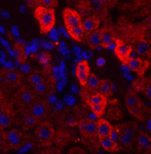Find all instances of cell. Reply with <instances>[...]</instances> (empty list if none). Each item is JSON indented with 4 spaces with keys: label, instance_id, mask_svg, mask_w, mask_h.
I'll use <instances>...</instances> for the list:
<instances>
[{
    "label": "cell",
    "instance_id": "obj_35",
    "mask_svg": "<svg viewBox=\"0 0 151 154\" xmlns=\"http://www.w3.org/2000/svg\"><path fill=\"white\" fill-rule=\"evenodd\" d=\"M35 58L40 62L45 67H49L51 63V56L47 52H40L35 56Z\"/></svg>",
    "mask_w": 151,
    "mask_h": 154
},
{
    "label": "cell",
    "instance_id": "obj_3",
    "mask_svg": "<svg viewBox=\"0 0 151 154\" xmlns=\"http://www.w3.org/2000/svg\"><path fill=\"white\" fill-rule=\"evenodd\" d=\"M34 17L38 21L40 32L44 34L49 32L56 24V14L53 9L38 6L34 10Z\"/></svg>",
    "mask_w": 151,
    "mask_h": 154
},
{
    "label": "cell",
    "instance_id": "obj_26",
    "mask_svg": "<svg viewBox=\"0 0 151 154\" xmlns=\"http://www.w3.org/2000/svg\"><path fill=\"white\" fill-rule=\"evenodd\" d=\"M113 83L108 79L100 80V85L98 88V93L106 97L107 99L110 98L113 95Z\"/></svg>",
    "mask_w": 151,
    "mask_h": 154
},
{
    "label": "cell",
    "instance_id": "obj_17",
    "mask_svg": "<svg viewBox=\"0 0 151 154\" xmlns=\"http://www.w3.org/2000/svg\"><path fill=\"white\" fill-rule=\"evenodd\" d=\"M99 85H100V79L95 74H90L88 77L86 85L83 87V88H85V90L87 91V93L89 94L88 99L90 96H92L93 94L98 92Z\"/></svg>",
    "mask_w": 151,
    "mask_h": 154
},
{
    "label": "cell",
    "instance_id": "obj_28",
    "mask_svg": "<svg viewBox=\"0 0 151 154\" xmlns=\"http://www.w3.org/2000/svg\"><path fill=\"white\" fill-rule=\"evenodd\" d=\"M125 103H126L127 108L143 104L142 101L140 100V99L138 97V95L136 94V92L134 91H129L126 93V95H125Z\"/></svg>",
    "mask_w": 151,
    "mask_h": 154
},
{
    "label": "cell",
    "instance_id": "obj_11",
    "mask_svg": "<svg viewBox=\"0 0 151 154\" xmlns=\"http://www.w3.org/2000/svg\"><path fill=\"white\" fill-rule=\"evenodd\" d=\"M126 65L131 71L137 73L140 76H144L150 64L149 61L144 60L140 57H130Z\"/></svg>",
    "mask_w": 151,
    "mask_h": 154
},
{
    "label": "cell",
    "instance_id": "obj_6",
    "mask_svg": "<svg viewBox=\"0 0 151 154\" xmlns=\"http://www.w3.org/2000/svg\"><path fill=\"white\" fill-rule=\"evenodd\" d=\"M16 110L18 116V125L22 127L23 131H28L32 129L39 123L29 108H20L16 109Z\"/></svg>",
    "mask_w": 151,
    "mask_h": 154
},
{
    "label": "cell",
    "instance_id": "obj_37",
    "mask_svg": "<svg viewBox=\"0 0 151 154\" xmlns=\"http://www.w3.org/2000/svg\"><path fill=\"white\" fill-rule=\"evenodd\" d=\"M58 5L57 0H40L38 1V6H43L47 9L55 10Z\"/></svg>",
    "mask_w": 151,
    "mask_h": 154
},
{
    "label": "cell",
    "instance_id": "obj_23",
    "mask_svg": "<svg viewBox=\"0 0 151 154\" xmlns=\"http://www.w3.org/2000/svg\"><path fill=\"white\" fill-rule=\"evenodd\" d=\"M98 141L100 143V145L103 147V149H105V151L108 152H117L120 150L119 144L110 135L99 138Z\"/></svg>",
    "mask_w": 151,
    "mask_h": 154
},
{
    "label": "cell",
    "instance_id": "obj_21",
    "mask_svg": "<svg viewBox=\"0 0 151 154\" xmlns=\"http://www.w3.org/2000/svg\"><path fill=\"white\" fill-rule=\"evenodd\" d=\"M5 70H6L7 79L14 91L23 85V76L19 72L14 69H5Z\"/></svg>",
    "mask_w": 151,
    "mask_h": 154
},
{
    "label": "cell",
    "instance_id": "obj_18",
    "mask_svg": "<svg viewBox=\"0 0 151 154\" xmlns=\"http://www.w3.org/2000/svg\"><path fill=\"white\" fill-rule=\"evenodd\" d=\"M100 24V21L98 17L95 16H89L87 17L82 22V27L85 32V35H90L94 32L98 30V26Z\"/></svg>",
    "mask_w": 151,
    "mask_h": 154
},
{
    "label": "cell",
    "instance_id": "obj_8",
    "mask_svg": "<svg viewBox=\"0 0 151 154\" xmlns=\"http://www.w3.org/2000/svg\"><path fill=\"white\" fill-rule=\"evenodd\" d=\"M75 140V133L71 127H60L59 130L56 132L55 138H54V143L61 148L64 146H66Z\"/></svg>",
    "mask_w": 151,
    "mask_h": 154
},
{
    "label": "cell",
    "instance_id": "obj_16",
    "mask_svg": "<svg viewBox=\"0 0 151 154\" xmlns=\"http://www.w3.org/2000/svg\"><path fill=\"white\" fill-rule=\"evenodd\" d=\"M115 127L117 128L118 131L130 135L131 137L134 138L135 140H136L137 134H139V132H140V130L139 128V125L136 123H133V122L122 123L121 125H115Z\"/></svg>",
    "mask_w": 151,
    "mask_h": 154
},
{
    "label": "cell",
    "instance_id": "obj_5",
    "mask_svg": "<svg viewBox=\"0 0 151 154\" xmlns=\"http://www.w3.org/2000/svg\"><path fill=\"white\" fill-rule=\"evenodd\" d=\"M29 109L32 113L36 116L39 123L42 121H48L52 114L51 106L47 98L43 97H37Z\"/></svg>",
    "mask_w": 151,
    "mask_h": 154
},
{
    "label": "cell",
    "instance_id": "obj_33",
    "mask_svg": "<svg viewBox=\"0 0 151 154\" xmlns=\"http://www.w3.org/2000/svg\"><path fill=\"white\" fill-rule=\"evenodd\" d=\"M88 105H96V104H107V99L101 95L100 93H95L87 99Z\"/></svg>",
    "mask_w": 151,
    "mask_h": 154
},
{
    "label": "cell",
    "instance_id": "obj_34",
    "mask_svg": "<svg viewBox=\"0 0 151 154\" xmlns=\"http://www.w3.org/2000/svg\"><path fill=\"white\" fill-rule=\"evenodd\" d=\"M14 50L16 53V57L18 58V60L21 63H24L27 60V57L25 54V48L23 44L20 43H16L14 45Z\"/></svg>",
    "mask_w": 151,
    "mask_h": 154
},
{
    "label": "cell",
    "instance_id": "obj_12",
    "mask_svg": "<svg viewBox=\"0 0 151 154\" xmlns=\"http://www.w3.org/2000/svg\"><path fill=\"white\" fill-rule=\"evenodd\" d=\"M114 43V53L116 57L119 60H121L123 64L126 65L128 59L131 57V53L132 50L131 47L121 39H115Z\"/></svg>",
    "mask_w": 151,
    "mask_h": 154
},
{
    "label": "cell",
    "instance_id": "obj_10",
    "mask_svg": "<svg viewBox=\"0 0 151 154\" xmlns=\"http://www.w3.org/2000/svg\"><path fill=\"white\" fill-rule=\"evenodd\" d=\"M38 97L47 98V96L53 94L56 90V85L53 78L48 75H44V80L39 84L32 87Z\"/></svg>",
    "mask_w": 151,
    "mask_h": 154
},
{
    "label": "cell",
    "instance_id": "obj_30",
    "mask_svg": "<svg viewBox=\"0 0 151 154\" xmlns=\"http://www.w3.org/2000/svg\"><path fill=\"white\" fill-rule=\"evenodd\" d=\"M150 82V79L146 78L144 76H140L138 79H136L133 82H132V88L134 90V91H138V92H143L146 86L148 85V83Z\"/></svg>",
    "mask_w": 151,
    "mask_h": 154
},
{
    "label": "cell",
    "instance_id": "obj_9",
    "mask_svg": "<svg viewBox=\"0 0 151 154\" xmlns=\"http://www.w3.org/2000/svg\"><path fill=\"white\" fill-rule=\"evenodd\" d=\"M6 140L10 149L18 150L23 147L26 142V135L19 129H12L5 132Z\"/></svg>",
    "mask_w": 151,
    "mask_h": 154
},
{
    "label": "cell",
    "instance_id": "obj_40",
    "mask_svg": "<svg viewBox=\"0 0 151 154\" xmlns=\"http://www.w3.org/2000/svg\"><path fill=\"white\" fill-rule=\"evenodd\" d=\"M68 153H70V154H86V152H85L83 149L80 148V147H74V148H72V149H70V150L68 151Z\"/></svg>",
    "mask_w": 151,
    "mask_h": 154
},
{
    "label": "cell",
    "instance_id": "obj_41",
    "mask_svg": "<svg viewBox=\"0 0 151 154\" xmlns=\"http://www.w3.org/2000/svg\"><path fill=\"white\" fill-rule=\"evenodd\" d=\"M151 84H150V82L148 83V85L146 86V88H145V90H144V93H145V95H146V97L149 99V100H150L151 99Z\"/></svg>",
    "mask_w": 151,
    "mask_h": 154
},
{
    "label": "cell",
    "instance_id": "obj_2",
    "mask_svg": "<svg viewBox=\"0 0 151 154\" xmlns=\"http://www.w3.org/2000/svg\"><path fill=\"white\" fill-rule=\"evenodd\" d=\"M33 88L27 84H23L17 89V91L11 97V100L16 109L20 108H30L32 103L37 98Z\"/></svg>",
    "mask_w": 151,
    "mask_h": 154
},
{
    "label": "cell",
    "instance_id": "obj_15",
    "mask_svg": "<svg viewBox=\"0 0 151 154\" xmlns=\"http://www.w3.org/2000/svg\"><path fill=\"white\" fill-rule=\"evenodd\" d=\"M136 143L138 144V148L140 152L149 153L151 150V138L149 134L145 132H139L136 137Z\"/></svg>",
    "mask_w": 151,
    "mask_h": 154
},
{
    "label": "cell",
    "instance_id": "obj_19",
    "mask_svg": "<svg viewBox=\"0 0 151 154\" xmlns=\"http://www.w3.org/2000/svg\"><path fill=\"white\" fill-rule=\"evenodd\" d=\"M99 35H100V40H101V46L103 48H109L115 41L114 33L112 31V29L108 27H103L99 31Z\"/></svg>",
    "mask_w": 151,
    "mask_h": 154
},
{
    "label": "cell",
    "instance_id": "obj_27",
    "mask_svg": "<svg viewBox=\"0 0 151 154\" xmlns=\"http://www.w3.org/2000/svg\"><path fill=\"white\" fill-rule=\"evenodd\" d=\"M127 109H128V111L130 112V114L133 116L135 118H137V119H139L140 121H143L145 119L147 109L145 108V106L143 104L134 106V107H129Z\"/></svg>",
    "mask_w": 151,
    "mask_h": 154
},
{
    "label": "cell",
    "instance_id": "obj_22",
    "mask_svg": "<svg viewBox=\"0 0 151 154\" xmlns=\"http://www.w3.org/2000/svg\"><path fill=\"white\" fill-rule=\"evenodd\" d=\"M98 128H97V133H98V138H102L105 136H108L111 134L113 125L104 118H99L98 121Z\"/></svg>",
    "mask_w": 151,
    "mask_h": 154
},
{
    "label": "cell",
    "instance_id": "obj_32",
    "mask_svg": "<svg viewBox=\"0 0 151 154\" xmlns=\"http://www.w3.org/2000/svg\"><path fill=\"white\" fill-rule=\"evenodd\" d=\"M88 45L91 49H96L101 45V40H100V35H99V31H96L93 33H91L89 38H88Z\"/></svg>",
    "mask_w": 151,
    "mask_h": 154
},
{
    "label": "cell",
    "instance_id": "obj_38",
    "mask_svg": "<svg viewBox=\"0 0 151 154\" xmlns=\"http://www.w3.org/2000/svg\"><path fill=\"white\" fill-rule=\"evenodd\" d=\"M0 146H1V152H7L10 149L7 140H6V136H5V131H4V129H1V135H0Z\"/></svg>",
    "mask_w": 151,
    "mask_h": 154
},
{
    "label": "cell",
    "instance_id": "obj_24",
    "mask_svg": "<svg viewBox=\"0 0 151 154\" xmlns=\"http://www.w3.org/2000/svg\"><path fill=\"white\" fill-rule=\"evenodd\" d=\"M115 126V125H114ZM116 128V127H115ZM117 129V128H116ZM117 134H118V137H117V142H119V143L121 144V147L122 148H126V149H131L133 146H134V143L136 142V140L132 137H131L130 135L124 134V133H122L120 131L117 130ZM120 147V149H121Z\"/></svg>",
    "mask_w": 151,
    "mask_h": 154
},
{
    "label": "cell",
    "instance_id": "obj_14",
    "mask_svg": "<svg viewBox=\"0 0 151 154\" xmlns=\"http://www.w3.org/2000/svg\"><path fill=\"white\" fill-rule=\"evenodd\" d=\"M89 75V66L88 62L86 60L79 62L76 66V77L78 78L82 87L86 85Z\"/></svg>",
    "mask_w": 151,
    "mask_h": 154
},
{
    "label": "cell",
    "instance_id": "obj_29",
    "mask_svg": "<svg viewBox=\"0 0 151 154\" xmlns=\"http://www.w3.org/2000/svg\"><path fill=\"white\" fill-rule=\"evenodd\" d=\"M66 30H67V32L69 33V35L77 41H82L85 37V32H84V30L82 27V23L80 25L74 26L73 28L66 29Z\"/></svg>",
    "mask_w": 151,
    "mask_h": 154
},
{
    "label": "cell",
    "instance_id": "obj_13",
    "mask_svg": "<svg viewBox=\"0 0 151 154\" xmlns=\"http://www.w3.org/2000/svg\"><path fill=\"white\" fill-rule=\"evenodd\" d=\"M63 17H64V21H65L66 29L73 28L74 26L80 25L82 23L81 17H80V14L76 10H74L69 7L64 9Z\"/></svg>",
    "mask_w": 151,
    "mask_h": 154
},
{
    "label": "cell",
    "instance_id": "obj_36",
    "mask_svg": "<svg viewBox=\"0 0 151 154\" xmlns=\"http://www.w3.org/2000/svg\"><path fill=\"white\" fill-rule=\"evenodd\" d=\"M89 108L91 111L94 113V115L99 118H101L105 115L107 104H96V105H89Z\"/></svg>",
    "mask_w": 151,
    "mask_h": 154
},
{
    "label": "cell",
    "instance_id": "obj_4",
    "mask_svg": "<svg viewBox=\"0 0 151 154\" xmlns=\"http://www.w3.org/2000/svg\"><path fill=\"white\" fill-rule=\"evenodd\" d=\"M56 131L49 121H42L38 124L35 129V135L38 138L40 146H49L54 143Z\"/></svg>",
    "mask_w": 151,
    "mask_h": 154
},
{
    "label": "cell",
    "instance_id": "obj_1",
    "mask_svg": "<svg viewBox=\"0 0 151 154\" xmlns=\"http://www.w3.org/2000/svg\"><path fill=\"white\" fill-rule=\"evenodd\" d=\"M18 125V116L15 106L11 97L0 94V126L1 129L10 128Z\"/></svg>",
    "mask_w": 151,
    "mask_h": 154
},
{
    "label": "cell",
    "instance_id": "obj_31",
    "mask_svg": "<svg viewBox=\"0 0 151 154\" xmlns=\"http://www.w3.org/2000/svg\"><path fill=\"white\" fill-rule=\"evenodd\" d=\"M43 80H44V75L38 71H34L27 77V83L32 87H34L39 84L40 82H42Z\"/></svg>",
    "mask_w": 151,
    "mask_h": 154
},
{
    "label": "cell",
    "instance_id": "obj_7",
    "mask_svg": "<svg viewBox=\"0 0 151 154\" xmlns=\"http://www.w3.org/2000/svg\"><path fill=\"white\" fill-rule=\"evenodd\" d=\"M77 125L84 138L88 140H95L98 137V123L94 119L82 117L79 120Z\"/></svg>",
    "mask_w": 151,
    "mask_h": 154
},
{
    "label": "cell",
    "instance_id": "obj_20",
    "mask_svg": "<svg viewBox=\"0 0 151 154\" xmlns=\"http://www.w3.org/2000/svg\"><path fill=\"white\" fill-rule=\"evenodd\" d=\"M105 113H106L107 119H110L113 121H119V120L122 119V117H123L122 109L120 107V105L117 104L116 102L115 103L111 102L107 112H105Z\"/></svg>",
    "mask_w": 151,
    "mask_h": 154
},
{
    "label": "cell",
    "instance_id": "obj_42",
    "mask_svg": "<svg viewBox=\"0 0 151 154\" xmlns=\"http://www.w3.org/2000/svg\"><path fill=\"white\" fill-rule=\"evenodd\" d=\"M104 64H105V59H103V58H98V61H97V65H98V66H103Z\"/></svg>",
    "mask_w": 151,
    "mask_h": 154
},
{
    "label": "cell",
    "instance_id": "obj_39",
    "mask_svg": "<svg viewBox=\"0 0 151 154\" xmlns=\"http://www.w3.org/2000/svg\"><path fill=\"white\" fill-rule=\"evenodd\" d=\"M137 51H138L140 55L146 56V55L149 53V45H148L146 42H144V41L140 42V44L137 46Z\"/></svg>",
    "mask_w": 151,
    "mask_h": 154
},
{
    "label": "cell",
    "instance_id": "obj_25",
    "mask_svg": "<svg viewBox=\"0 0 151 154\" xmlns=\"http://www.w3.org/2000/svg\"><path fill=\"white\" fill-rule=\"evenodd\" d=\"M0 86H1V93L11 97V94L14 91V90L12 89L10 82L7 79L5 69H2L0 72Z\"/></svg>",
    "mask_w": 151,
    "mask_h": 154
}]
</instances>
